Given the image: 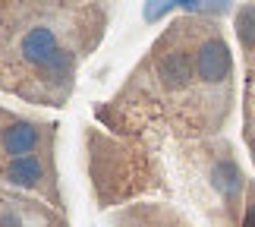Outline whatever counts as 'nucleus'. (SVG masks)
Listing matches in <instances>:
<instances>
[{"instance_id":"nucleus-1","label":"nucleus","mask_w":255,"mask_h":227,"mask_svg":"<svg viewBox=\"0 0 255 227\" xmlns=\"http://www.w3.org/2000/svg\"><path fill=\"white\" fill-rule=\"evenodd\" d=\"M82 142L92 196L114 227H240L249 174L227 136L129 139L92 123Z\"/></svg>"},{"instance_id":"nucleus-2","label":"nucleus","mask_w":255,"mask_h":227,"mask_svg":"<svg viewBox=\"0 0 255 227\" xmlns=\"http://www.w3.org/2000/svg\"><path fill=\"white\" fill-rule=\"evenodd\" d=\"M237 114V63L214 16L176 13L92 117L114 136L218 139Z\"/></svg>"},{"instance_id":"nucleus-3","label":"nucleus","mask_w":255,"mask_h":227,"mask_svg":"<svg viewBox=\"0 0 255 227\" xmlns=\"http://www.w3.org/2000/svg\"><path fill=\"white\" fill-rule=\"evenodd\" d=\"M111 16L114 0H0V92L66 107Z\"/></svg>"},{"instance_id":"nucleus-4","label":"nucleus","mask_w":255,"mask_h":227,"mask_svg":"<svg viewBox=\"0 0 255 227\" xmlns=\"http://www.w3.org/2000/svg\"><path fill=\"white\" fill-rule=\"evenodd\" d=\"M57 120L0 104V190L38 196L54 209H66L57 171Z\"/></svg>"},{"instance_id":"nucleus-5","label":"nucleus","mask_w":255,"mask_h":227,"mask_svg":"<svg viewBox=\"0 0 255 227\" xmlns=\"http://www.w3.org/2000/svg\"><path fill=\"white\" fill-rule=\"evenodd\" d=\"M233 32H237L243 60V142L255 167V0L240 3V9L233 13Z\"/></svg>"},{"instance_id":"nucleus-6","label":"nucleus","mask_w":255,"mask_h":227,"mask_svg":"<svg viewBox=\"0 0 255 227\" xmlns=\"http://www.w3.org/2000/svg\"><path fill=\"white\" fill-rule=\"evenodd\" d=\"M0 227H70V218L38 196L0 190Z\"/></svg>"},{"instance_id":"nucleus-7","label":"nucleus","mask_w":255,"mask_h":227,"mask_svg":"<svg viewBox=\"0 0 255 227\" xmlns=\"http://www.w3.org/2000/svg\"><path fill=\"white\" fill-rule=\"evenodd\" d=\"M233 6V0H145V19L158 22V19L170 16L173 9L180 13H195V16H227Z\"/></svg>"},{"instance_id":"nucleus-8","label":"nucleus","mask_w":255,"mask_h":227,"mask_svg":"<svg viewBox=\"0 0 255 227\" xmlns=\"http://www.w3.org/2000/svg\"><path fill=\"white\" fill-rule=\"evenodd\" d=\"M240 227H255V177H249V183H246V199H243Z\"/></svg>"}]
</instances>
